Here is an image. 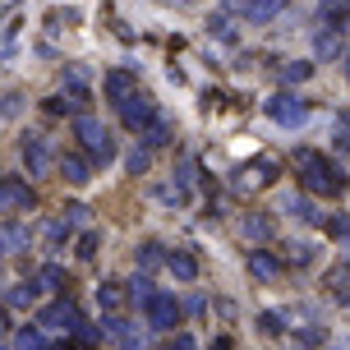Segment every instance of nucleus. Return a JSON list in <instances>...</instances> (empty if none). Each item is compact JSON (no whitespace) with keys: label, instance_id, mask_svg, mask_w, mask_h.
Segmentation results:
<instances>
[{"label":"nucleus","instance_id":"423d86ee","mask_svg":"<svg viewBox=\"0 0 350 350\" xmlns=\"http://www.w3.org/2000/svg\"><path fill=\"white\" fill-rule=\"evenodd\" d=\"M267 120L286 124V129H299V124L309 120V102L304 97H295V92H277V97H267Z\"/></svg>","mask_w":350,"mask_h":350},{"label":"nucleus","instance_id":"e433bc0d","mask_svg":"<svg viewBox=\"0 0 350 350\" xmlns=\"http://www.w3.org/2000/svg\"><path fill=\"white\" fill-rule=\"evenodd\" d=\"M208 33H212V37H221V42H230V37H235V28H230V18H226V14H217V18L208 23Z\"/></svg>","mask_w":350,"mask_h":350},{"label":"nucleus","instance_id":"a19ab883","mask_svg":"<svg viewBox=\"0 0 350 350\" xmlns=\"http://www.w3.org/2000/svg\"><path fill=\"white\" fill-rule=\"evenodd\" d=\"M83 217H88L83 203H70V208H65V221H70V226H74V221H83Z\"/></svg>","mask_w":350,"mask_h":350},{"label":"nucleus","instance_id":"7c9ffc66","mask_svg":"<svg viewBox=\"0 0 350 350\" xmlns=\"http://www.w3.org/2000/svg\"><path fill=\"white\" fill-rule=\"evenodd\" d=\"M97 249H102V235H97V230H83V235L74 240V254H79L83 262H92V258H97Z\"/></svg>","mask_w":350,"mask_h":350},{"label":"nucleus","instance_id":"4468645a","mask_svg":"<svg viewBox=\"0 0 350 350\" xmlns=\"http://www.w3.org/2000/svg\"><path fill=\"white\" fill-rule=\"evenodd\" d=\"M291 0H226V10H240L249 23H267V18H277Z\"/></svg>","mask_w":350,"mask_h":350},{"label":"nucleus","instance_id":"6ab92c4d","mask_svg":"<svg viewBox=\"0 0 350 350\" xmlns=\"http://www.w3.org/2000/svg\"><path fill=\"white\" fill-rule=\"evenodd\" d=\"M166 267H171L175 281H198V258H193L189 249H171L166 254Z\"/></svg>","mask_w":350,"mask_h":350},{"label":"nucleus","instance_id":"b1692460","mask_svg":"<svg viewBox=\"0 0 350 350\" xmlns=\"http://www.w3.org/2000/svg\"><path fill=\"white\" fill-rule=\"evenodd\" d=\"M14 350H51V341H46V332H42V327H18L14 332Z\"/></svg>","mask_w":350,"mask_h":350},{"label":"nucleus","instance_id":"79ce46f5","mask_svg":"<svg viewBox=\"0 0 350 350\" xmlns=\"http://www.w3.org/2000/svg\"><path fill=\"white\" fill-rule=\"evenodd\" d=\"M0 336H10V309H5V299H0Z\"/></svg>","mask_w":350,"mask_h":350},{"label":"nucleus","instance_id":"f257e3e1","mask_svg":"<svg viewBox=\"0 0 350 350\" xmlns=\"http://www.w3.org/2000/svg\"><path fill=\"white\" fill-rule=\"evenodd\" d=\"M291 166L299 171V180H304V189H309V193H323V198H341V193L350 189L346 171H341L332 157L314 152V148H299V152H291Z\"/></svg>","mask_w":350,"mask_h":350},{"label":"nucleus","instance_id":"ea45409f","mask_svg":"<svg viewBox=\"0 0 350 350\" xmlns=\"http://www.w3.org/2000/svg\"><path fill=\"white\" fill-rule=\"evenodd\" d=\"M171 341H175V350H203V346H198V341H193L189 332H175Z\"/></svg>","mask_w":350,"mask_h":350},{"label":"nucleus","instance_id":"37998d69","mask_svg":"<svg viewBox=\"0 0 350 350\" xmlns=\"http://www.w3.org/2000/svg\"><path fill=\"white\" fill-rule=\"evenodd\" d=\"M157 350H175V341H161V346H157Z\"/></svg>","mask_w":350,"mask_h":350},{"label":"nucleus","instance_id":"a18cd8bd","mask_svg":"<svg viewBox=\"0 0 350 350\" xmlns=\"http://www.w3.org/2000/svg\"><path fill=\"white\" fill-rule=\"evenodd\" d=\"M180 5H189V0H180Z\"/></svg>","mask_w":350,"mask_h":350},{"label":"nucleus","instance_id":"9b49d317","mask_svg":"<svg viewBox=\"0 0 350 350\" xmlns=\"http://www.w3.org/2000/svg\"><path fill=\"white\" fill-rule=\"evenodd\" d=\"M102 92H106V102H116L120 106L124 97H134V92H139V74L134 70H106V79H102Z\"/></svg>","mask_w":350,"mask_h":350},{"label":"nucleus","instance_id":"2eb2a0df","mask_svg":"<svg viewBox=\"0 0 350 350\" xmlns=\"http://www.w3.org/2000/svg\"><path fill=\"white\" fill-rule=\"evenodd\" d=\"M70 240H74V226L65 221V217H51V221L42 226V249H46V254H65Z\"/></svg>","mask_w":350,"mask_h":350},{"label":"nucleus","instance_id":"c756f323","mask_svg":"<svg viewBox=\"0 0 350 350\" xmlns=\"http://www.w3.org/2000/svg\"><path fill=\"white\" fill-rule=\"evenodd\" d=\"M65 92H70V97H79V102H88V74L79 70V65H70V70H65Z\"/></svg>","mask_w":350,"mask_h":350},{"label":"nucleus","instance_id":"6e6552de","mask_svg":"<svg viewBox=\"0 0 350 350\" xmlns=\"http://www.w3.org/2000/svg\"><path fill=\"white\" fill-rule=\"evenodd\" d=\"M18 157H23V166H28V175H46L55 161H60L42 134H23V139H18Z\"/></svg>","mask_w":350,"mask_h":350},{"label":"nucleus","instance_id":"c85d7f7f","mask_svg":"<svg viewBox=\"0 0 350 350\" xmlns=\"http://www.w3.org/2000/svg\"><path fill=\"white\" fill-rule=\"evenodd\" d=\"M304 79H314V65L309 60H286L281 65V83H304Z\"/></svg>","mask_w":350,"mask_h":350},{"label":"nucleus","instance_id":"cd10ccee","mask_svg":"<svg viewBox=\"0 0 350 350\" xmlns=\"http://www.w3.org/2000/svg\"><path fill=\"white\" fill-rule=\"evenodd\" d=\"M286 208H291V217H299V221H309V226H318V221H323V212L314 208V203H309V198H286Z\"/></svg>","mask_w":350,"mask_h":350},{"label":"nucleus","instance_id":"39448f33","mask_svg":"<svg viewBox=\"0 0 350 350\" xmlns=\"http://www.w3.org/2000/svg\"><path fill=\"white\" fill-rule=\"evenodd\" d=\"M161 111H157V97H152V92H134V97H124L120 102V124L124 129H129V134H143V129H148V124L157 120Z\"/></svg>","mask_w":350,"mask_h":350},{"label":"nucleus","instance_id":"393cba45","mask_svg":"<svg viewBox=\"0 0 350 350\" xmlns=\"http://www.w3.org/2000/svg\"><path fill=\"white\" fill-rule=\"evenodd\" d=\"M134 262H139L143 272H152V267H161V262H166V254H161L157 240H143V245L134 249Z\"/></svg>","mask_w":350,"mask_h":350},{"label":"nucleus","instance_id":"20e7f679","mask_svg":"<svg viewBox=\"0 0 350 350\" xmlns=\"http://www.w3.org/2000/svg\"><path fill=\"white\" fill-rule=\"evenodd\" d=\"M37 208V189L18 175H0V217H23Z\"/></svg>","mask_w":350,"mask_h":350},{"label":"nucleus","instance_id":"4c0bfd02","mask_svg":"<svg viewBox=\"0 0 350 350\" xmlns=\"http://www.w3.org/2000/svg\"><path fill=\"white\" fill-rule=\"evenodd\" d=\"M332 148L336 152H350V116L341 124H336V134H332Z\"/></svg>","mask_w":350,"mask_h":350},{"label":"nucleus","instance_id":"dca6fc26","mask_svg":"<svg viewBox=\"0 0 350 350\" xmlns=\"http://www.w3.org/2000/svg\"><path fill=\"white\" fill-rule=\"evenodd\" d=\"M97 309L102 314H124L129 309V291H124L120 281H102L97 286Z\"/></svg>","mask_w":350,"mask_h":350},{"label":"nucleus","instance_id":"f8f14e48","mask_svg":"<svg viewBox=\"0 0 350 350\" xmlns=\"http://www.w3.org/2000/svg\"><path fill=\"white\" fill-rule=\"evenodd\" d=\"M272 180H277V161L258 157L254 166H240V171H235V189H262V185H272Z\"/></svg>","mask_w":350,"mask_h":350},{"label":"nucleus","instance_id":"c9c22d12","mask_svg":"<svg viewBox=\"0 0 350 350\" xmlns=\"http://www.w3.org/2000/svg\"><path fill=\"white\" fill-rule=\"evenodd\" d=\"M18 111H23V97H18V92H5V97H0V116H5V120H14Z\"/></svg>","mask_w":350,"mask_h":350},{"label":"nucleus","instance_id":"2f4dec72","mask_svg":"<svg viewBox=\"0 0 350 350\" xmlns=\"http://www.w3.org/2000/svg\"><path fill=\"white\" fill-rule=\"evenodd\" d=\"M152 295H157V286H152V277H148V272H139V277L129 281V299H134V304H148Z\"/></svg>","mask_w":350,"mask_h":350},{"label":"nucleus","instance_id":"f704fd0d","mask_svg":"<svg viewBox=\"0 0 350 350\" xmlns=\"http://www.w3.org/2000/svg\"><path fill=\"white\" fill-rule=\"evenodd\" d=\"M124 161H129V171H134V175H143L148 166H152V148H134Z\"/></svg>","mask_w":350,"mask_h":350},{"label":"nucleus","instance_id":"412c9836","mask_svg":"<svg viewBox=\"0 0 350 350\" xmlns=\"http://www.w3.org/2000/svg\"><path fill=\"white\" fill-rule=\"evenodd\" d=\"M139 139H143V148H166V143L175 139V124L166 120V116H157V120L148 124V129H143Z\"/></svg>","mask_w":350,"mask_h":350},{"label":"nucleus","instance_id":"f03ea898","mask_svg":"<svg viewBox=\"0 0 350 350\" xmlns=\"http://www.w3.org/2000/svg\"><path fill=\"white\" fill-rule=\"evenodd\" d=\"M74 139L83 143V152L92 161H116V139H111V129H106L97 116H74Z\"/></svg>","mask_w":350,"mask_h":350},{"label":"nucleus","instance_id":"a211bd4d","mask_svg":"<svg viewBox=\"0 0 350 350\" xmlns=\"http://www.w3.org/2000/svg\"><path fill=\"white\" fill-rule=\"evenodd\" d=\"M28 240H33V235H28V226H23L18 217H5V221H0V249H5V254L28 249Z\"/></svg>","mask_w":350,"mask_h":350},{"label":"nucleus","instance_id":"aec40b11","mask_svg":"<svg viewBox=\"0 0 350 350\" xmlns=\"http://www.w3.org/2000/svg\"><path fill=\"white\" fill-rule=\"evenodd\" d=\"M37 286H42V291H51V295H70V277H65V267H60V262L37 267Z\"/></svg>","mask_w":350,"mask_h":350},{"label":"nucleus","instance_id":"9d476101","mask_svg":"<svg viewBox=\"0 0 350 350\" xmlns=\"http://www.w3.org/2000/svg\"><path fill=\"white\" fill-rule=\"evenodd\" d=\"M245 262H249V272H254L258 281H267V286L286 277V258H281L277 249H249Z\"/></svg>","mask_w":350,"mask_h":350},{"label":"nucleus","instance_id":"1a4fd4ad","mask_svg":"<svg viewBox=\"0 0 350 350\" xmlns=\"http://www.w3.org/2000/svg\"><path fill=\"white\" fill-rule=\"evenodd\" d=\"M102 336H111L120 350H139L143 346V327H139V323H129L124 314H106L102 318Z\"/></svg>","mask_w":350,"mask_h":350},{"label":"nucleus","instance_id":"7ed1b4c3","mask_svg":"<svg viewBox=\"0 0 350 350\" xmlns=\"http://www.w3.org/2000/svg\"><path fill=\"white\" fill-rule=\"evenodd\" d=\"M37 327H42V332H55V336H70V332L83 327V309H79L70 295H60L37 314Z\"/></svg>","mask_w":350,"mask_h":350},{"label":"nucleus","instance_id":"5701e85b","mask_svg":"<svg viewBox=\"0 0 350 350\" xmlns=\"http://www.w3.org/2000/svg\"><path fill=\"white\" fill-rule=\"evenodd\" d=\"M97 341H102V327H97V323H83L79 332L65 336V346H70V350H97Z\"/></svg>","mask_w":350,"mask_h":350},{"label":"nucleus","instance_id":"72a5a7b5","mask_svg":"<svg viewBox=\"0 0 350 350\" xmlns=\"http://www.w3.org/2000/svg\"><path fill=\"white\" fill-rule=\"evenodd\" d=\"M281 318L286 314H277V309H267V314H258V327L267 336H286V327H291V323H281Z\"/></svg>","mask_w":350,"mask_h":350},{"label":"nucleus","instance_id":"58836bf2","mask_svg":"<svg viewBox=\"0 0 350 350\" xmlns=\"http://www.w3.org/2000/svg\"><path fill=\"white\" fill-rule=\"evenodd\" d=\"M291 262L295 267H309L314 262V245H291Z\"/></svg>","mask_w":350,"mask_h":350},{"label":"nucleus","instance_id":"0eeeda50","mask_svg":"<svg viewBox=\"0 0 350 350\" xmlns=\"http://www.w3.org/2000/svg\"><path fill=\"white\" fill-rule=\"evenodd\" d=\"M143 318H148L152 332H175V323H180V299H175L171 291H157V295L143 304Z\"/></svg>","mask_w":350,"mask_h":350},{"label":"nucleus","instance_id":"c03bdc74","mask_svg":"<svg viewBox=\"0 0 350 350\" xmlns=\"http://www.w3.org/2000/svg\"><path fill=\"white\" fill-rule=\"evenodd\" d=\"M346 79H350V65H346Z\"/></svg>","mask_w":350,"mask_h":350},{"label":"nucleus","instance_id":"4be33fe9","mask_svg":"<svg viewBox=\"0 0 350 350\" xmlns=\"http://www.w3.org/2000/svg\"><path fill=\"white\" fill-rule=\"evenodd\" d=\"M346 18H350L346 0H323V5H318V23H323V28H341Z\"/></svg>","mask_w":350,"mask_h":350},{"label":"nucleus","instance_id":"473e14b6","mask_svg":"<svg viewBox=\"0 0 350 350\" xmlns=\"http://www.w3.org/2000/svg\"><path fill=\"white\" fill-rule=\"evenodd\" d=\"M245 235L249 240H267V235H272V217H262V212L245 217Z\"/></svg>","mask_w":350,"mask_h":350},{"label":"nucleus","instance_id":"49530a36","mask_svg":"<svg viewBox=\"0 0 350 350\" xmlns=\"http://www.w3.org/2000/svg\"><path fill=\"white\" fill-rule=\"evenodd\" d=\"M346 5H350V0H346Z\"/></svg>","mask_w":350,"mask_h":350},{"label":"nucleus","instance_id":"a878e982","mask_svg":"<svg viewBox=\"0 0 350 350\" xmlns=\"http://www.w3.org/2000/svg\"><path fill=\"white\" fill-rule=\"evenodd\" d=\"M37 295H42L37 277H33V281H18L14 291H10V304H18V309H33V304H37Z\"/></svg>","mask_w":350,"mask_h":350},{"label":"nucleus","instance_id":"bb28decb","mask_svg":"<svg viewBox=\"0 0 350 350\" xmlns=\"http://www.w3.org/2000/svg\"><path fill=\"white\" fill-rule=\"evenodd\" d=\"M323 230H327V240H336V245H346V249H350V217H346V212L327 217V221H323Z\"/></svg>","mask_w":350,"mask_h":350},{"label":"nucleus","instance_id":"ddd939ff","mask_svg":"<svg viewBox=\"0 0 350 350\" xmlns=\"http://www.w3.org/2000/svg\"><path fill=\"white\" fill-rule=\"evenodd\" d=\"M60 180L65 185H74V189H83L88 180H92V157H83V152H60Z\"/></svg>","mask_w":350,"mask_h":350},{"label":"nucleus","instance_id":"f3484780","mask_svg":"<svg viewBox=\"0 0 350 350\" xmlns=\"http://www.w3.org/2000/svg\"><path fill=\"white\" fill-rule=\"evenodd\" d=\"M346 28H318L314 33V51L323 55V60H341V55H346Z\"/></svg>","mask_w":350,"mask_h":350}]
</instances>
